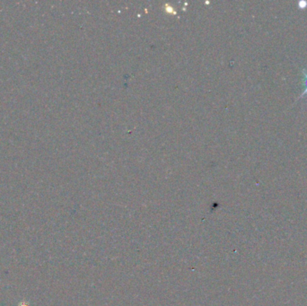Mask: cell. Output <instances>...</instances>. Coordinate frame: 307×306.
<instances>
[{
	"label": "cell",
	"mask_w": 307,
	"mask_h": 306,
	"mask_svg": "<svg viewBox=\"0 0 307 306\" xmlns=\"http://www.w3.org/2000/svg\"><path fill=\"white\" fill-rule=\"evenodd\" d=\"M302 74H303V86H304V90H303V92L300 94V96L298 97V99L303 98V96L307 95V69H303V70H302Z\"/></svg>",
	"instance_id": "1"
},
{
	"label": "cell",
	"mask_w": 307,
	"mask_h": 306,
	"mask_svg": "<svg viewBox=\"0 0 307 306\" xmlns=\"http://www.w3.org/2000/svg\"><path fill=\"white\" fill-rule=\"evenodd\" d=\"M298 6L300 8H305L306 6H307V3L305 1H299L298 2Z\"/></svg>",
	"instance_id": "2"
},
{
	"label": "cell",
	"mask_w": 307,
	"mask_h": 306,
	"mask_svg": "<svg viewBox=\"0 0 307 306\" xmlns=\"http://www.w3.org/2000/svg\"><path fill=\"white\" fill-rule=\"evenodd\" d=\"M19 306H29V304H28L27 302H21Z\"/></svg>",
	"instance_id": "3"
}]
</instances>
